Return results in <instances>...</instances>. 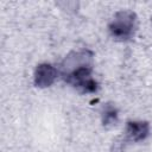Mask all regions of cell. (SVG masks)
Masks as SVG:
<instances>
[{"label": "cell", "instance_id": "obj_3", "mask_svg": "<svg viewBox=\"0 0 152 152\" xmlns=\"http://www.w3.org/2000/svg\"><path fill=\"white\" fill-rule=\"evenodd\" d=\"M56 77V70L50 64H40L36 70V84L39 87L50 86Z\"/></svg>", "mask_w": 152, "mask_h": 152}, {"label": "cell", "instance_id": "obj_5", "mask_svg": "<svg viewBox=\"0 0 152 152\" xmlns=\"http://www.w3.org/2000/svg\"><path fill=\"white\" fill-rule=\"evenodd\" d=\"M116 121V112L114 108L112 107H107L104 109V113H103V122L106 125L108 124H113Z\"/></svg>", "mask_w": 152, "mask_h": 152}, {"label": "cell", "instance_id": "obj_2", "mask_svg": "<svg viewBox=\"0 0 152 152\" xmlns=\"http://www.w3.org/2000/svg\"><path fill=\"white\" fill-rule=\"evenodd\" d=\"M66 78L72 86L82 89L83 91H93L96 88V83L90 76L89 65H83V66L74 69L66 76Z\"/></svg>", "mask_w": 152, "mask_h": 152}, {"label": "cell", "instance_id": "obj_4", "mask_svg": "<svg viewBox=\"0 0 152 152\" xmlns=\"http://www.w3.org/2000/svg\"><path fill=\"white\" fill-rule=\"evenodd\" d=\"M148 133V125L146 122H128L127 125V134L128 137L134 140H141L144 139Z\"/></svg>", "mask_w": 152, "mask_h": 152}, {"label": "cell", "instance_id": "obj_1", "mask_svg": "<svg viewBox=\"0 0 152 152\" xmlns=\"http://www.w3.org/2000/svg\"><path fill=\"white\" fill-rule=\"evenodd\" d=\"M134 14L132 12H119L113 23L110 24V31L113 36L118 38H127L132 34L133 27H134Z\"/></svg>", "mask_w": 152, "mask_h": 152}]
</instances>
